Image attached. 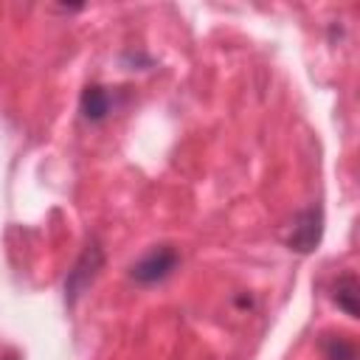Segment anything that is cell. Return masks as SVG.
<instances>
[{"mask_svg":"<svg viewBox=\"0 0 360 360\" xmlns=\"http://www.w3.org/2000/svg\"><path fill=\"white\" fill-rule=\"evenodd\" d=\"M177 264H180V253L174 245H155L138 262H132L129 278L138 284H158V281L169 278Z\"/></svg>","mask_w":360,"mask_h":360,"instance_id":"6da1fadb","label":"cell"},{"mask_svg":"<svg viewBox=\"0 0 360 360\" xmlns=\"http://www.w3.org/2000/svg\"><path fill=\"white\" fill-rule=\"evenodd\" d=\"M101 267H104V250H101V245L93 239V242L84 245L82 256H79L76 264L68 270V278H65V298H68V304H73V301L96 281V276H98Z\"/></svg>","mask_w":360,"mask_h":360,"instance_id":"7a4b0ae2","label":"cell"},{"mask_svg":"<svg viewBox=\"0 0 360 360\" xmlns=\"http://www.w3.org/2000/svg\"><path fill=\"white\" fill-rule=\"evenodd\" d=\"M321 233H323V214H321L318 205H309V208H304V211L295 214V219L290 222V231H287L284 242H287L290 250L309 253L321 242Z\"/></svg>","mask_w":360,"mask_h":360,"instance_id":"3957f363","label":"cell"},{"mask_svg":"<svg viewBox=\"0 0 360 360\" xmlns=\"http://www.w3.org/2000/svg\"><path fill=\"white\" fill-rule=\"evenodd\" d=\"M79 110H82L84 121L98 124V121H104L115 110V93L110 87H101V84H87L84 93H82Z\"/></svg>","mask_w":360,"mask_h":360,"instance_id":"277c9868","label":"cell"},{"mask_svg":"<svg viewBox=\"0 0 360 360\" xmlns=\"http://www.w3.org/2000/svg\"><path fill=\"white\" fill-rule=\"evenodd\" d=\"M332 301L338 304V309H343L349 318H357V276L352 270L340 273L332 284Z\"/></svg>","mask_w":360,"mask_h":360,"instance_id":"5b68a950","label":"cell"},{"mask_svg":"<svg viewBox=\"0 0 360 360\" xmlns=\"http://www.w3.org/2000/svg\"><path fill=\"white\" fill-rule=\"evenodd\" d=\"M321 352L326 360H357V346L346 335H323Z\"/></svg>","mask_w":360,"mask_h":360,"instance_id":"8992f818","label":"cell"}]
</instances>
